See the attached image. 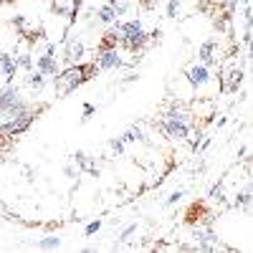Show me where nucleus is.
<instances>
[{"label": "nucleus", "instance_id": "f257e3e1", "mask_svg": "<svg viewBox=\"0 0 253 253\" xmlns=\"http://www.w3.org/2000/svg\"><path fill=\"white\" fill-rule=\"evenodd\" d=\"M96 63H76V66H69V69H63L53 76V84H56V91L61 96H66L71 91H76L84 81H89L91 74H96Z\"/></svg>", "mask_w": 253, "mask_h": 253}, {"label": "nucleus", "instance_id": "f03ea898", "mask_svg": "<svg viewBox=\"0 0 253 253\" xmlns=\"http://www.w3.org/2000/svg\"><path fill=\"white\" fill-rule=\"evenodd\" d=\"M122 26V43L129 53H137L142 51L147 43H150V33H144V26H142V20L139 18H132V20H124Z\"/></svg>", "mask_w": 253, "mask_h": 253}, {"label": "nucleus", "instance_id": "7ed1b4c3", "mask_svg": "<svg viewBox=\"0 0 253 253\" xmlns=\"http://www.w3.org/2000/svg\"><path fill=\"white\" fill-rule=\"evenodd\" d=\"M160 129L170 137V139H175V142H185V139L190 137L193 124H190V122H177V119H162V122H160Z\"/></svg>", "mask_w": 253, "mask_h": 253}, {"label": "nucleus", "instance_id": "20e7f679", "mask_svg": "<svg viewBox=\"0 0 253 253\" xmlns=\"http://www.w3.org/2000/svg\"><path fill=\"white\" fill-rule=\"evenodd\" d=\"M185 76H187V81H190V86L193 89H205L210 81H213V76H210V66H205V63H195V66H190L187 71H185Z\"/></svg>", "mask_w": 253, "mask_h": 253}, {"label": "nucleus", "instance_id": "39448f33", "mask_svg": "<svg viewBox=\"0 0 253 253\" xmlns=\"http://www.w3.org/2000/svg\"><path fill=\"white\" fill-rule=\"evenodd\" d=\"M122 66V56L117 48H96V69L99 71H112Z\"/></svg>", "mask_w": 253, "mask_h": 253}, {"label": "nucleus", "instance_id": "423d86ee", "mask_svg": "<svg viewBox=\"0 0 253 253\" xmlns=\"http://www.w3.org/2000/svg\"><path fill=\"white\" fill-rule=\"evenodd\" d=\"M243 84V71L238 66H230V69H223V76H220V91L225 94H236Z\"/></svg>", "mask_w": 253, "mask_h": 253}, {"label": "nucleus", "instance_id": "0eeeda50", "mask_svg": "<svg viewBox=\"0 0 253 253\" xmlns=\"http://www.w3.org/2000/svg\"><path fill=\"white\" fill-rule=\"evenodd\" d=\"M53 53H56V46L51 43V46L46 48V53H43V56H38V61H36V69H38L41 74L51 76V79L61 71V63L56 61V56H53Z\"/></svg>", "mask_w": 253, "mask_h": 253}, {"label": "nucleus", "instance_id": "6e6552de", "mask_svg": "<svg viewBox=\"0 0 253 253\" xmlns=\"http://www.w3.org/2000/svg\"><path fill=\"white\" fill-rule=\"evenodd\" d=\"M119 43H122V26H119V20H114L112 28H109L107 33H104L99 48H117Z\"/></svg>", "mask_w": 253, "mask_h": 253}, {"label": "nucleus", "instance_id": "1a4fd4ad", "mask_svg": "<svg viewBox=\"0 0 253 253\" xmlns=\"http://www.w3.org/2000/svg\"><path fill=\"white\" fill-rule=\"evenodd\" d=\"M198 61L205 63V66H213V63L218 61L215 58V41H205V43L198 48Z\"/></svg>", "mask_w": 253, "mask_h": 253}, {"label": "nucleus", "instance_id": "9d476101", "mask_svg": "<svg viewBox=\"0 0 253 253\" xmlns=\"http://www.w3.org/2000/svg\"><path fill=\"white\" fill-rule=\"evenodd\" d=\"M0 71L5 74L8 84L15 79V74H18V63H15V58H13L10 53H0Z\"/></svg>", "mask_w": 253, "mask_h": 253}, {"label": "nucleus", "instance_id": "9b49d317", "mask_svg": "<svg viewBox=\"0 0 253 253\" xmlns=\"http://www.w3.org/2000/svg\"><path fill=\"white\" fill-rule=\"evenodd\" d=\"M84 56V43L81 41H71V43L66 46V51H63V61L66 63H79Z\"/></svg>", "mask_w": 253, "mask_h": 253}, {"label": "nucleus", "instance_id": "f8f14e48", "mask_svg": "<svg viewBox=\"0 0 253 253\" xmlns=\"http://www.w3.org/2000/svg\"><path fill=\"white\" fill-rule=\"evenodd\" d=\"M74 162H79V167H81V170H86L89 175H94V177L99 175V167L89 160V155H86V152H81V150H79V152L74 155Z\"/></svg>", "mask_w": 253, "mask_h": 253}, {"label": "nucleus", "instance_id": "ddd939ff", "mask_svg": "<svg viewBox=\"0 0 253 253\" xmlns=\"http://www.w3.org/2000/svg\"><path fill=\"white\" fill-rule=\"evenodd\" d=\"M96 18H99V23H104V26H112L114 20H117V10H114V5L104 3V5L96 10Z\"/></svg>", "mask_w": 253, "mask_h": 253}, {"label": "nucleus", "instance_id": "4468645a", "mask_svg": "<svg viewBox=\"0 0 253 253\" xmlns=\"http://www.w3.org/2000/svg\"><path fill=\"white\" fill-rule=\"evenodd\" d=\"M28 84H31V89H33V91H43V86H46V74H41L38 69H36V71H31Z\"/></svg>", "mask_w": 253, "mask_h": 253}, {"label": "nucleus", "instance_id": "2eb2a0df", "mask_svg": "<svg viewBox=\"0 0 253 253\" xmlns=\"http://www.w3.org/2000/svg\"><path fill=\"white\" fill-rule=\"evenodd\" d=\"M134 139H142V129H139V126H129V129L122 134V142H124V144H129V142H134Z\"/></svg>", "mask_w": 253, "mask_h": 253}, {"label": "nucleus", "instance_id": "dca6fc26", "mask_svg": "<svg viewBox=\"0 0 253 253\" xmlns=\"http://www.w3.org/2000/svg\"><path fill=\"white\" fill-rule=\"evenodd\" d=\"M58 246H61V241H58L56 236H46V238L38 241V248H43V251H53V248H58Z\"/></svg>", "mask_w": 253, "mask_h": 253}, {"label": "nucleus", "instance_id": "f3484780", "mask_svg": "<svg viewBox=\"0 0 253 253\" xmlns=\"http://www.w3.org/2000/svg\"><path fill=\"white\" fill-rule=\"evenodd\" d=\"M15 63H18V69H23V71H33V58H31V53H20V56L15 58Z\"/></svg>", "mask_w": 253, "mask_h": 253}, {"label": "nucleus", "instance_id": "a211bd4d", "mask_svg": "<svg viewBox=\"0 0 253 253\" xmlns=\"http://www.w3.org/2000/svg\"><path fill=\"white\" fill-rule=\"evenodd\" d=\"M177 10H180V0H170L167 3V18H177Z\"/></svg>", "mask_w": 253, "mask_h": 253}, {"label": "nucleus", "instance_id": "6ab92c4d", "mask_svg": "<svg viewBox=\"0 0 253 253\" xmlns=\"http://www.w3.org/2000/svg\"><path fill=\"white\" fill-rule=\"evenodd\" d=\"M114 10H117V15H126V10H129V0H117Z\"/></svg>", "mask_w": 253, "mask_h": 253}, {"label": "nucleus", "instance_id": "aec40b11", "mask_svg": "<svg viewBox=\"0 0 253 253\" xmlns=\"http://www.w3.org/2000/svg\"><path fill=\"white\" fill-rule=\"evenodd\" d=\"M236 205H243V208L251 205V190H243V193L236 198Z\"/></svg>", "mask_w": 253, "mask_h": 253}, {"label": "nucleus", "instance_id": "412c9836", "mask_svg": "<svg viewBox=\"0 0 253 253\" xmlns=\"http://www.w3.org/2000/svg\"><path fill=\"white\" fill-rule=\"evenodd\" d=\"M109 147H112V152H114V155H122V152H124V142H122V137H119V139H112Z\"/></svg>", "mask_w": 253, "mask_h": 253}, {"label": "nucleus", "instance_id": "4be33fe9", "mask_svg": "<svg viewBox=\"0 0 253 253\" xmlns=\"http://www.w3.org/2000/svg\"><path fill=\"white\" fill-rule=\"evenodd\" d=\"M99 228H101V220H94V223H89V225H86V230H84V233H86V236H94Z\"/></svg>", "mask_w": 253, "mask_h": 253}, {"label": "nucleus", "instance_id": "5701e85b", "mask_svg": "<svg viewBox=\"0 0 253 253\" xmlns=\"http://www.w3.org/2000/svg\"><path fill=\"white\" fill-rule=\"evenodd\" d=\"M182 195H185V193H182V190H175V193H172L170 198H167V205H175V203H177V200H180Z\"/></svg>", "mask_w": 253, "mask_h": 253}, {"label": "nucleus", "instance_id": "b1692460", "mask_svg": "<svg viewBox=\"0 0 253 253\" xmlns=\"http://www.w3.org/2000/svg\"><path fill=\"white\" fill-rule=\"evenodd\" d=\"M134 230H137V225H126V228L122 230V236H119V238H122V241H126V238H129V236L134 233Z\"/></svg>", "mask_w": 253, "mask_h": 253}, {"label": "nucleus", "instance_id": "393cba45", "mask_svg": "<svg viewBox=\"0 0 253 253\" xmlns=\"http://www.w3.org/2000/svg\"><path fill=\"white\" fill-rule=\"evenodd\" d=\"M91 114H94V107H91V104H84V117H81V119L86 122V119H89Z\"/></svg>", "mask_w": 253, "mask_h": 253}, {"label": "nucleus", "instance_id": "a878e982", "mask_svg": "<svg viewBox=\"0 0 253 253\" xmlns=\"http://www.w3.org/2000/svg\"><path fill=\"white\" fill-rule=\"evenodd\" d=\"M63 175H66V177H76V170L71 165H66V167H63Z\"/></svg>", "mask_w": 253, "mask_h": 253}, {"label": "nucleus", "instance_id": "bb28decb", "mask_svg": "<svg viewBox=\"0 0 253 253\" xmlns=\"http://www.w3.org/2000/svg\"><path fill=\"white\" fill-rule=\"evenodd\" d=\"M155 3H157V0H142L144 8H155Z\"/></svg>", "mask_w": 253, "mask_h": 253}]
</instances>
